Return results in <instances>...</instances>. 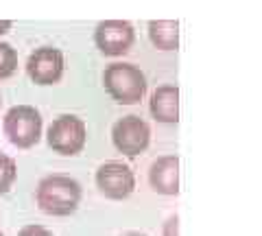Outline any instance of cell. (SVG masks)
I'll use <instances>...</instances> for the list:
<instances>
[{"label": "cell", "instance_id": "obj_1", "mask_svg": "<svg viewBox=\"0 0 262 236\" xmlns=\"http://www.w3.org/2000/svg\"><path fill=\"white\" fill-rule=\"evenodd\" d=\"M81 203V186L68 175H48L37 186V206L46 214L68 217Z\"/></svg>", "mask_w": 262, "mask_h": 236}, {"label": "cell", "instance_id": "obj_2", "mask_svg": "<svg viewBox=\"0 0 262 236\" xmlns=\"http://www.w3.org/2000/svg\"><path fill=\"white\" fill-rule=\"evenodd\" d=\"M105 90L120 105H136L146 94V77L134 63H112L103 72Z\"/></svg>", "mask_w": 262, "mask_h": 236}, {"label": "cell", "instance_id": "obj_3", "mask_svg": "<svg viewBox=\"0 0 262 236\" xmlns=\"http://www.w3.org/2000/svg\"><path fill=\"white\" fill-rule=\"evenodd\" d=\"M5 134L11 140V144L20 149H31L39 142L42 136V116L31 105H15L5 114Z\"/></svg>", "mask_w": 262, "mask_h": 236}, {"label": "cell", "instance_id": "obj_4", "mask_svg": "<svg viewBox=\"0 0 262 236\" xmlns=\"http://www.w3.org/2000/svg\"><path fill=\"white\" fill-rule=\"evenodd\" d=\"M85 123L72 114H63V116L55 118L53 125L48 127V144L61 156H77L85 146Z\"/></svg>", "mask_w": 262, "mask_h": 236}, {"label": "cell", "instance_id": "obj_5", "mask_svg": "<svg viewBox=\"0 0 262 236\" xmlns=\"http://www.w3.org/2000/svg\"><path fill=\"white\" fill-rule=\"evenodd\" d=\"M112 140L120 153L136 158L138 153H142L149 146L151 127L140 116L129 114V116H122L120 120H116V125L112 129Z\"/></svg>", "mask_w": 262, "mask_h": 236}, {"label": "cell", "instance_id": "obj_6", "mask_svg": "<svg viewBox=\"0 0 262 236\" xmlns=\"http://www.w3.org/2000/svg\"><path fill=\"white\" fill-rule=\"evenodd\" d=\"M136 39V31L127 20H105L94 31V42L98 51L110 57L125 55Z\"/></svg>", "mask_w": 262, "mask_h": 236}, {"label": "cell", "instance_id": "obj_7", "mask_svg": "<svg viewBox=\"0 0 262 236\" xmlns=\"http://www.w3.org/2000/svg\"><path fill=\"white\" fill-rule=\"evenodd\" d=\"M96 186L107 199H127L136 188L134 170L120 162H107L96 170Z\"/></svg>", "mask_w": 262, "mask_h": 236}, {"label": "cell", "instance_id": "obj_8", "mask_svg": "<svg viewBox=\"0 0 262 236\" xmlns=\"http://www.w3.org/2000/svg\"><path fill=\"white\" fill-rule=\"evenodd\" d=\"M27 72L37 85L57 83L63 75V53L53 46L37 48V51L31 53V57H29Z\"/></svg>", "mask_w": 262, "mask_h": 236}, {"label": "cell", "instance_id": "obj_9", "mask_svg": "<svg viewBox=\"0 0 262 236\" xmlns=\"http://www.w3.org/2000/svg\"><path fill=\"white\" fill-rule=\"evenodd\" d=\"M151 188L160 195L179 192V160L177 156H162L151 164L149 170Z\"/></svg>", "mask_w": 262, "mask_h": 236}, {"label": "cell", "instance_id": "obj_10", "mask_svg": "<svg viewBox=\"0 0 262 236\" xmlns=\"http://www.w3.org/2000/svg\"><path fill=\"white\" fill-rule=\"evenodd\" d=\"M151 114L160 123L179 120V90L177 85H160L151 94Z\"/></svg>", "mask_w": 262, "mask_h": 236}, {"label": "cell", "instance_id": "obj_11", "mask_svg": "<svg viewBox=\"0 0 262 236\" xmlns=\"http://www.w3.org/2000/svg\"><path fill=\"white\" fill-rule=\"evenodd\" d=\"M149 37L162 51H175L179 46V24L175 20H151Z\"/></svg>", "mask_w": 262, "mask_h": 236}, {"label": "cell", "instance_id": "obj_12", "mask_svg": "<svg viewBox=\"0 0 262 236\" xmlns=\"http://www.w3.org/2000/svg\"><path fill=\"white\" fill-rule=\"evenodd\" d=\"M18 68V53L7 42H0V79L11 77Z\"/></svg>", "mask_w": 262, "mask_h": 236}, {"label": "cell", "instance_id": "obj_13", "mask_svg": "<svg viewBox=\"0 0 262 236\" xmlns=\"http://www.w3.org/2000/svg\"><path fill=\"white\" fill-rule=\"evenodd\" d=\"M15 175H18V166H15V162L9 156L0 153V195L9 192V188L15 182Z\"/></svg>", "mask_w": 262, "mask_h": 236}, {"label": "cell", "instance_id": "obj_14", "mask_svg": "<svg viewBox=\"0 0 262 236\" xmlns=\"http://www.w3.org/2000/svg\"><path fill=\"white\" fill-rule=\"evenodd\" d=\"M18 236H53V232H48L42 225H24Z\"/></svg>", "mask_w": 262, "mask_h": 236}, {"label": "cell", "instance_id": "obj_15", "mask_svg": "<svg viewBox=\"0 0 262 236\" xmlns=\"http://www.w3.org/2000/svg\"><path fill=\"white\" fill-rule=\"evenodd\" d=\"M162 234H164V236H179V219H177V214H173V217L166 219Z\"/></svg>", "mask_w": 262, "mask_h": 236}, {"label": "cell", "instance_id": "obj_16", "mask_svg": "<svg viewBox=\"0 0 262 236\" xmlns=\"http://www.w3.org/2000/svg\"><path fill=\"white\" fill-rule=\"evenodd\" d=\"M11 29V20H0V33H7Z\"/></svg>", "mask_w": 262, "mask_h": 236}, {"label": "cell", "instance_id": "obj_17", "mask_svg": "<svg viewBox=\"0 0 262 236\" xmlns=\"http://www.w3.org/2000/svg\"><path fill=\"white\" fill-rule=\"evenodd\" d=\"M125 236H144V234H140V232H129V234H125Z\"/></svg>", "mask_w": 262, "mask_h": 236}, {"label": "cell", "instance_id": "obj_18", "mask_svg": "<svg viewBox=\"0 0 262 236\" xmlns=\"http://www.w3.org/2000/svg\"><path fill=\"white\" fill-rule=\"evenodd\" d=\"M0 236H3V234H0Z\"/></svg>", "mask_w": 262, "mask_h": 236}]
</instances>
